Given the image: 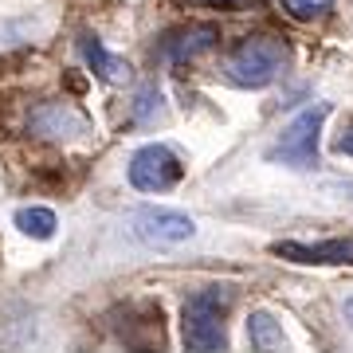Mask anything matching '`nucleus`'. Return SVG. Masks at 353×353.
<instances>
[{"label":"nucleus","instance_id":"nucleus-14","mask_svg":"<svg viewBox=\"0 0 353 353\" xmlns=\"http://www.w3.org/2000/svg\"><path fill=\"white\" fill-rule=\"evenodd\" d=\"M185 4H201V8H228V12H240L252 0H185Z\"/></svg>","mask_w":353,"mask_h":353},{"label":"nucleus","instance_id":"nucleus-8","mask_svg":"<svg viewBox=\"0 0 353 353\" xmlns=\"http://www.w3.org/2000/svg\"><path fill=\"white\" fill-rule=\"evenodd\" d=\"M28 126L36 130L39 138H71V134L87 130V114L75 110L71 102H43V106L32 110Z\"/></svg>","mask_w":353,"mask_h":353},{"label":"nucleus","instance_id":"nucleus-13","mask_svg":"<svg viewBox=\"0 0 353 353\" xmlns=\"http://www.w3.org/2000/svg\"><path fill=\"white\" fill-rule=\"evenodd\" d=\"M157 102H161V94H157L153 87H145V90L138 94V106H134V118H138V122H145V118H150V114L157 110Z\"/></svg>","mask_w":353,"mask_h":353},{"label":"nucleus","instance_id":"nucleus-12","mask_svg":"<svg viewBox=\"0 0 353 353\" xmlns=\"http://www.w3.org/2000/svg\"><path fill=\"white\" fill-rule=\"evenodd\" d=\"M283 8H287V16H294V20H318V16H326L330 8H334V0H279Z\"/></svg>","mask_w":353,"mask_h":353},{"label":"nucleus","instance_id":"nucleus-2","mask_svg":"<svg viewBox=\"0 0 353 353\" xmlns=\"http://www.w3.org/2000/svg\"><path fill=\"white\" fill-rule=\"evenodd\" d=\"M287 59L290 55H287V48H283V39L248 36L228 51L224 75H228V83H236V87H243V90H263L287 71Z\"/></svg>","mask_w":353,"mask_h":353},{"label":"nucleus","instance_id":"nucleus-10","mask_svg":"<svg viewBox=\"0 0 353 353\" xmlns=\"http://www.w3.org/2000/svg\"><path fill=\"white\" fill-rule=\"evenodd\" d=\"M248 341H252V350H259V353H283L287 350V334H283V326H279L267 310H252V318H248Z\"/></svg>","mask_w":353,"mask_h":353},{"label":"nucleus","instance_id":"nucleus-3","mask_svg":"<svg viewBox=\"0 0 353 353\" xmlns=\"http://www.w3.org/2000/svg\"><path fill=\"white\" fill-rule=\"evenodd\" d=\"M326 114H330L326 102H318V106L303 110L287 130H283V134H279V141L267 150V157L290 165V169H314L318 165V134H322Z\"/></svg>","mask_w":353,"mask_h":353},{"label":"nucleus","instance_id":"nucleus-16","mask_svg":"<svg viewBox=\"0 0 353 353\" xmlns=\"http://www.w3.org/2000/svg\"><path fill=\"white\" fill-rule=\"evenodd\" d=\"M345 318H350V326H353V299H345Z\"/></svg>","mask_w":353,"mask_h":353},{"label":"nucleus","instance_id":"nucleus-9","mask_svg":"<svg viewBox=\"0 0 353 353\" xmlns=\"http://www.w3.org/2000/svg\"><path fill=\"white\" fill-rule=\"evenodd\" d=\"M79 51H83L87 67L102 79V83H122V79H130V67L122 63V59H114L110 51L102 48V39H94L90 32H83V36H79Z\"/></svg>","mask_w":353,"mask_h":353},{"label":"nucleus","instance_id":"nucleus-5","mask_svg":"<svg viewBox=\"0 0 353 353\" xmlns=\"http://www.w3.org/2000/svg\"><path fill=\"white\" fill-rule=\"evenodd\" d=\"M130 228H134V236L153 248H173V243H185L196 236V224H192V216L176 212V208H138V212H130Z\"/></svg>","mask_w":353,"mask_h":353},{"label":"nucleus","instance_id":"nucleus-7","mask_svg":"<svg viewBox=\"0 0 353 353\" xmlns=\"http://www.w3.org/2000/svg\"><path fill=\"white\" fill-rule=\"evenodd\" d=\"M271 255L290 259V263H306V267H326V263H353V240H322V243H271Z\"/></svg>","mask_w":353,"mask_h":353},{"label":"nucleus","instance_id":"nucleus-15","mask_svg":"<svg viewBox=\"0 0 353 353\" xmlns=\"http://www.w3.org/2000/svg\"><path fill=\"white\" fill-rule=\"evenodd\" d=\"M334 150H338V153H345V157H353V122H350V126H345V130L338 134V141H334Z\"/></svg>","mask_w":353,"mask_h":353},{"label":"nucleus","instance_id":"nucleus-1","mask_svg":"<svg viewBox=\"0 0 353 353\" xmlns=\"http://www.w3.org/2000/svg\"><path fill=\"white\" fill-rule=\"evenodd\" d=\"M236 303V287L212 283L189 294L185 303V345L192 353H216L228 345V314Z\"/></svg>","mask_w":353,"mask_h":353},{"label":"nucleus","instance_id":"nucleus-11","mask_svg":"<svg viewBox=\"0 0 353 353\" xmlns=\"http://www.w3.org/2000/svg\"><path fill=\"white\" fill-rule=\"evenodd\" d=\"M16 228L24 236H32V240H51L55 228H59V216L51 212V208H43V204H28V208L16 212Z\"/></svg>","mask_w":353,"mask_h":353},{"label":"nucleus","instance_id":"nucleus-6","mask_svg":"<svg viewBox=\"0 0 353 353\" xmlns=\"http://www.w3.org/2000/svg\"><path fill=\"white\" fill-rule=\"evenodd\" d=\"M220 43V28L216 24H189V28H176L161 39V59L169 63H189V59H201Z\"/></svg>","mask_w":353,"mask_h":353},{"label":"nucleus","instance_id":"nucleus-4","mask_svg":"<svg viewBox=\"0 0 353 353\" xmlns=\"http://www.w3.org/2000/svg\"><path fill=\"white\" fill-rule=\"evenodd\" d=\"M185 176V165L169 145H141L134 157H130V185L138 192H165L173 189L176 181Z\"/></svg>","mask_w":353,"mask_h":353}]
</instances>
